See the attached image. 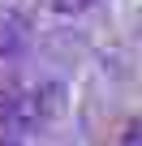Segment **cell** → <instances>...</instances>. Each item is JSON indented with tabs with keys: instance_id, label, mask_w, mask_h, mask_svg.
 <instances>
[{
	"instance_id": "277c9868",
	"label": "cell",
	"mask_w": 142,
	"mask_h": 146,
	"mask_svg": "<svg viewBox=\"0 0 142 146\" xmlns=\"http://www.w3.org/2000/svg\"><path fill=\"white\" fill-rule=\"evenodd\" d=\"M0 146H17V142H5V137H0Z\"/></svg>"
},
{
	"instance_id": "6da1fadb",
	"label": "cell",
	"mask_w": 142,
	"mask_h": 146,
	"mask_svg": "<svg viewBox=\"0 0 142 146\" xmlns=\"http://www.w3.org/2000/svg\"><path fill=\"white\" fill-rule=\"evenodd\" d=\"M30 43V26L17 9H5L0 5V60H13L17 52H26Z\"/></svg>"
},
{
	"instance_id": "7a4b0ae2",
	"label": "cell",
	"mask_w": 142,
	"mask_h": 146,
	"mask_svg": "<svg viewBox=\"0 0 142 146\" xmlns=\"http://www.w3.org/2000/svg\"><path fill=\"white\" fill-rule=\"evenodd\" d=\"M121 146H142V125H138V120H129V125H125V133H121Z\"/></svg>"
},
{
	"instance_id": "3957f363",
	"label": "cell",
	"mask_w": 142,
	"mask_h": 146,
	"mask_svg": "<svg viewBox=\"0 0 142 146\" xmlns=\"http://www.w3.org/2000/svg\"><path fill=\"white\" fill-rule=\"evenodd\" d=\"M91 0H52V9L56 13H78V9H86Z\"/></svg>"
}]
</instances>
